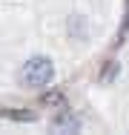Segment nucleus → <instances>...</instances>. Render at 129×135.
Segmentation results:
<instances>
[{"mask_svg": "<svg viewBox=\"0 0 129 135\" xmlns=\"http://www.w3.org/2000/svg\"><path fill=\"white\" fill-rule=\"evenodd\" d=\"M52 78H54V63H52L49 57H43V55L29 57L23 66H20V72H17V81L23 83V86H34V89L52 83Z\"/></svg>", "mask_w": 129, "mask_h": 135, "instance_id": "nucleus-1", "label": "nucleus"}, {"mask_svg": "<svg viewBox=\"0 0 129 135\" xmlns=\"http://www.w3.org/2000/svg\"><path fill=\"white\" fill-rule=\"evenodd\" d=\"M3 115H9V118H14V121H34L32 112H9V109H3Z\"/></svg>", "mask_w": 129, "mask_h": 135, "instance_id": "nucleus-4", "label": "nucleus"}, {"mask_svg": "<svg viewBox=\"0 0 129 135\" xmlns=\"http://www.w3.org/2000/svg\"><path fill=\"white\" fill-rule=\"evenodd\" d=\"M52 127H54L57 132H77V129H80V121H77V118L69 112V109H60V112L54 115Z\"/></svg>", "mask_w": 129, "mask_h": 135, "instance_id": "nucleus-2", "label": "nucleus"}, {"mask_svg": "<svg viewBox=\"0 0 129 135\" xmlns=\"http://www.w3.org/2000/svg\"><path fill=\"white\" fill-rule=\"evenodd\" d=\"M115 75H118V63H115V60H109V66L103 69L101 81H103V83H109V81H112V78H115Z\"/></svg>", "mask_w": 129, "mask_h": 135, "instance_id": "nucleus-3", "label": "nucleus"}]
</instances>
